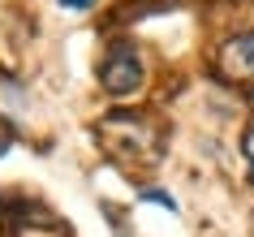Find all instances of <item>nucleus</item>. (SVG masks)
Listing matches in <instances>:
<instances>
[{
  "label": "nucleus",
  "instance_id": "7",
  "mask_svg": "<svg viewBox=\"0 0 254 237\" xmlns=\"http://www.w3.org/2000/svg\"><path fill=\"white\" fill-rule=\"evenodd\" d=\"M61 9H73V13H86V9H95L99 0H56Z\"/></svg>",
  "mask_w": 254,
  "mask_h": 237
},
{
  "label": "nucleus",
  "instance_id": "2",
  "mask_svg": "<svg viewBox=\"0 0 254 237\" xmlns=\"http://www.w3.org/2000/svg\"><path fill=\"white\" fill-rule=\"evenodd\" d=\"M99 82H104V91L108 95H134L138 86H142V61H138V52L134 48H112L108 52V61H104V69H99Z\"/></svg>",
  "mask_w": 254,
  "mask_h": 237
},
{
  "label": "nucleus",
  "instance_id": "4",
  "mask_svg": "<svg viewBox=\"0 0 254 237\" xmlns=\"http://www.w3.org/2000/svg\"><path fill=\"white\" fill-rule=\"evenodd\" d=\"M13 237H69V229H65V224H56V220L30 224V211H17V216H13Z\"/></svg>",
  "mask_w": 254,
  "mask_h": 237
},
{
  "label": "nucleus",
  "instance_id": "3",
  "mask_svg": "<svg viewBox=\"0 0 254 237\" xmlns=\"http://www.w3.org/2000/svg\"><path fill=\"white\" fill-rule=\"evenodd\" d=\"M220 74L233 82H250L254 78V35H237L220 48Z\"/></svg>",
  "mask_w": 254,
  "mask_h": 237
},
{
  "label": "nucleus",
  "instance_id": "1",
  "mask_svg": "<svg viewBox=\"0 0 254 237\" xmlns=\"http://www.w3.org/2000/svg\"><path fill=\"white\" fill-rule=\"evenodd\" d=\"M99 134H104L108 151L125 164H155L160 159V130L134 112H112L99 125Z\"/></svg>",
  "mask_w": 254,
  "mask_h": 237
},
{
  "label": "nucleus",
  "instance_id": "5",
  "mask_svg": "<svg viewBox=\"0 0 254 237\" xmlns=\"http://www.w3.org/2000/svg\"><path fill=\"white\" fill-rule=\"evenodd\" d=\"M241 151H246V172H250V181H254V121L241 134Z\"/></svg>",
  "mask_w": 254,
  "mask_h": 237
},
{
  "label": "nucleus",
  "instance_id": "6",
  "mask_svg": "<svg viewBox=\"0 0 254 237\" xmlns=\"http://www.w3.org/2000/svg\"><path fill=\"white\" fill-rule=\"evenodd\" d=\"M142 203H155V207L177 211V198H173V194H164V190H142Z\"/></svg>",
  "mask_w": 254,
  "mask_h": 237
}]
</instances>
